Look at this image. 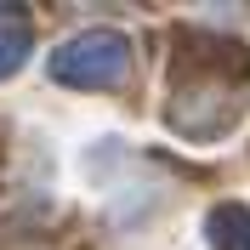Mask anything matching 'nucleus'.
Returning a JSON list of instances; mask_svg holds the SVG:
<instances>
[{"mask_svg":"<svg viewBox=\"0 0 250 250\" xmlns=\"http://www.w3.org/2000/svg\"><path fill=\"white\" fill-rule=\"evenodd\" d=\"M51 80L74 85V91H114L131 74V40L120 29H85L51 51Z\"/></svg>","mask_w":250,"mask_h":250,"instance_id":"f257e3e1","label":"nucleus"},{"mask_svg":"<svg viewBox=\"0 0 250 250\" xmlns=\"http://www.w3.org/2000/svg\"><path fill=\"white\" fill-rule=\"evenodd\" d=\"M205 239H210L216 250H250V210L245 205H210Z\"/></svg>","mask_w":250,"mask_h":250,"instance_id":"f03ea898","label":"nucleus"},{"mask_svg":"<svg viewBox=\"0 0 250 250\" xmlns=\"http://www.w3.org/2000/svg\"><path fill=\"white\" fill-rule=\"evenodd\" d=\"M29 46H34L29 17H23V12H0V80H12L17 68H23Z\"/></svg>","mask_w":250,"mask_h":250,"instance_id":"7ed1b4c3","label":"nucleus"}]
</instances>
